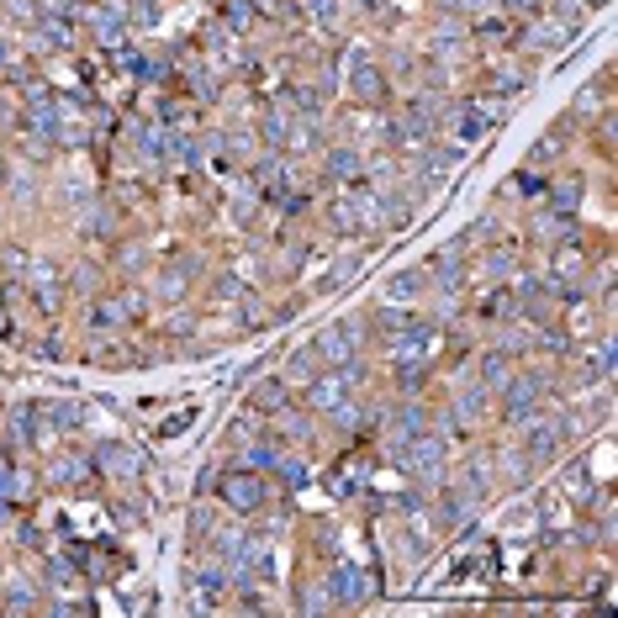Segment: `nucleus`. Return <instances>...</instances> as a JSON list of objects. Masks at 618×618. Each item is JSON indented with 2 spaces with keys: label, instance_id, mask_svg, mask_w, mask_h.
<instances>
[{
  "label": "nucleus",
  "instance_id": "nucleus-11",
  "mask_svg": "<svg viewBox=\"0 0 618 618\" xmlns=\"http://www.w3.org/2000/svg\"><path fill=\"white\" fill-rule=\"evenodd\" d=\"M365 169H371V159L360 154V149H349V143L323 154V175H328L333 186H360V180H365Z\"/></svg>",
  "mask_w": 618,
  "mask_h": 618
},
{
  "label": "nucleus",
  "instance_id": "nucleus-4",
  "mask_svg": "<svg viewBox=\"0 0 618 618\" xmlns=\"http://www.w3.org/2000/svg\"><path fill=\"white\" fill-rule=\"evenodd\" d=\"M502 111H507V101L502 95H470L460 101V117H455V132H460V143H476V138H487L497 122H502Z\"/></svg>",
  "mask_w": 618,
  "mask_h": 618
},
{
  "label": "nucleus",
  "instance_id": "nucleus-9",
  "mask_svg": "<svg viewBox=\"0 0 618 618\" xmlns=\"http://www.w3.org/2000/svg\"><path fill=\"white\" fill-rule=\"evenodd\" d=\"M423 429H433V412L423 402H402V407H391V418H386V449L397 455L412 433H423Z\"/></svg>",
  "mask_w": 618,
  "mask_h": 618
},
{
  "label": "nucleus",
  "instance_id": "nucleus-18",
  "mask_svg": "<svg viewBox=\"0 0 618 618\" xmlns=\"http://www.w3.org/2000/svg\"><path fill=\"white\" fill-rule=\"evenodd\" d=\"M375 470V460L371 455H360V460H349V465H339L333 476H328V487L339 497H365V476Z\"/></svg>",
  "mask_w": 618,
  "mask_h": 618
},
{
  "label": "nucleus",
  "instance_id": "nucleus-35",
  "mask_svg": "<svg viewBox=\"0 0 618 618\" xmlns=\"http://www.w3.org/2000/svg\"><path fill=\"white\" fill-rule=\"evenodd\" d=\"M270 418H275V429L285 433V439H296V444H302V439L312 433V423H307V418H296L291 407H280V412H270Z\"/></svg>",
  "mask_w": 618,
  "mask_h": 618
},
{
  "label": "nucleus",
  "instance_id": "nucleus-44",
  "mask_svg": "<svg viewBox=\"0 0 618 618\" xmlns=\"http://www.w3.org/2000/svg\"><path fill=\"white\" fill-rule=\"evenodd\" d=\"M481 307H487V317H507V312L518 307V302H513V291H492V296H487Z\"/></svg>",
  "mask_w": 618,
  "mask_h": 618
},
{
  "label": "nucleus",
  "instance_id": "nucleus-43",
  "mask_svg": "<svg viewBox=\"0 0 618 618\" xmlns=\"http://www.w3.org/2000/svg\"><path fill=\"white\" fill-rule=\"evenodd\" d=\"M275 455H280V444H254V449H248V470H270Z\"/></svg>",
  "mask_w": 618,
  "mask_h": 618
},
{
  "label": "nucleus",
  "instance_id": "nucleus-48",
  "mask_svg": "<svg viewBox=\"0 0 618 618\" xmlns=\"http://www.w3.org/2000/svg\"><path fill=\"white\" fill-rule=\"evenodd\" d=\"M528 343H534V333H524V328H513V333H502V354H524Z\"/></svg>",
  "mask_w": 618,
  "mask_h": 618
},
{
  "label": "nucleus",
  "instance_id": "nucleus-47",
  "mask_svg": "<svg viewBox=\"0 0 618 618\" xmlns=\"http://www.w3.org/2000/svg\"><path fill=\"white\" fill-rule=\"evenodd\" d=\"M349 275H354V259H339V265L323 275V291H339V280H349Z\"/></svg>",
  "mask_w": 618,
  "mask_h": 618
},
{
  "label": "nucleus",
  "instance_id": "nucleus-31",
  "mask_svg": "<svg viewBox=\"0 0 618 618\" xmlns=\"http://www.w3.org/2000/svg\"><path fill=\"white\" fill-rule=\"evenodd\" d=\"M275 476L296 492V487H307V465H302V455H291V449H280L275 455Z\"/></svg>",
  "mask_w": 618,
  "mask_h": 618
},
{
  "label": "nucleus",
  "instance_id": "nucleus-12",
  "mask_svg": "<svg viewBox=\"0 0 618 618\" xmlns=\"http://www.w3.org/2000/svg\"><path fill=\"white\" fill-rule=\"evenodd\" d=\"M455 164H460V143H455V149L429 143V149H418V159H412V175H418V186H433V180H444Z\"/></svg>",
  "mask_w": 618,
  "mask_h": 618
},
{
  "label": "nucleus",
  "instance_id": "nucleus-29",
  "mask_svg": "<svg viewBox=\"0 0 618 618\" xmlns=\"http://www.w3.org/2000/svg\"><path fill=\"white\" fill-rule=\"evenodd\" d=\"M375 328H381V339H391V333L412 328V312H407V307H391V302H381V307H375Z\"/></svg>",
  "mask_w": 618,
  "mask_h": 618
},
{
  "label": "nucleus",
  "instance_id": "nucleus-27",
  "mask_svg": "<svg viewBox=\"0 0 618 618\" xmlns=\"http://www.w3.org/2000/svg\"><path fill=\"white\" fill-rule=\"evenodd\" d=\"M27 492H32V476L16 460H5L0 465V497L5 502H27Z\"/></svg>",
  "mask_w": 618,
  "mask_h": 618
},
{
  "label": "nucleus",
  "instance_id": "nucleus-21",
  "mask_svg": "<svg viewBox=\"0 0 618 618\" xmlns=\"http://www.w3.org/2000/svg\"><path fill=\"white\" fill-rule=\"evenodd\" d=\"M291 117H296V106L291 101H280L265 111V122H259V138L270 143V149H285V132H291Z\"/></svg>",
  "mask_w": 618,
  "mask_h": 618
},
{
  "label": "nucleus",
  "instance_id": "nucleus-37",
  "mask_svg": "<svg viewBox=\"0 0 618 618\" xmlns=\"http://www.w3.org/2000/svg\"><path fill=\"white\" fill-rule=\"evenodd\" d=\"M524 85H528L524 69H502V74H492V95H502V101H507V95H518Z\"/></svg>",
  "mask_w": 618,
  "mask_h": 618
},
{
  "label": "nucleus",
  "instance_id": "nucleus-20",
  "mask_svg": "<svg viewBox=\"0 0 618 618\" xmlns=\"http://www.w3.org/2000/svg\"><path fill=\"white\" fill-rule=\"evenodd\" d=\"M91 323L101 328V333H117V328H132V317H127V307H122V296H117V291H111V296H95Z\"/></svg>",
  "mask_w": 618,
  "mask_h": 618
},
{
  "label": "nucleus",
  "instance_id": "nucleus-8",
  "mask_svg": "<svg viewBox=\"0 0 618 618\" xmlns=\"http://www.w3.org/2000/svg\"><path fill=\"white\" fill-rule=\"evenodd\" d=\"M22 280H27V296H37V307L59 312V302H63V270H59V265H48V259H27Z\"/></svg>",
  "mask_w": 618,
  "mask_h": 618
},
{
  "label": "nucleus",
  "instance_id": "nucleus-15",
  "mask_svg": "<svg viewBox=\"0 0 618 618\" xmlns=\"http://www.w3.org/2000/svg\"><path fill=\"white\" fill-rule=\"evenodd\" d=\"M444 291H460V280H465V259H460V244L455 248H433L429 254V265H423Z\"/></svg>",
  "mask_w": 618,
  "mask_h": 618
},
{
  "label": "nucleus",
  "instance_id": "nucleus-10",
  "mask_svg": "<svg viewBox=\"0 0 618 618\" xmlns=\"http://www.w3.org/2000/svg\"><path fill=\"white\" fill-rule=\"evenodd\" d=\"M328 592H333V603H365V597H375V576H365L360 565L339 560L328 571Z\"/></svg>",
  "mask_w": 618,
  "mask_h": 618
},
{
  "label": "nucleus",
  "instance_id": "nucleus-41",
  "mask_svg": "<svg viewBox=\"0 0 618 618\" xmlns=\"http://www.w3.org/2000/svg\"><path fill=\"white\" fill-rule=\"evenodd\" d=\"M545 186H550V180L534 175V169H518V175H513V190H518V196H545Z\"/></svg>",
  "mask_w": 618,
  "mask_h": 618
},
{
  "label": "nucleus",
  "instance_id": "nucleus-40",
  "mask_svg": "<svg viewBox=\"0 0 618 618\" xmlns=\"http://www.w3.org/2000/svg\"><path fill=\"white\" fill-rule=\"evenodd\" d=\"M296 603H302L307 613H323V608H333V592H328V582H323V587H307Z\"/></svg>",
  "mask_w": 618,
  "mask_h": 618
},
{
  "label": "nucleus",
  "instance_id": "nucleus-25",
  "mask_svg": "<svg viewBox=\"0 0 618 618\" xmlns=\"http://www.w3.org/2000/svg\"><path fill=\"white\" fill-rule=\"evenodd\" d=\"M74 37H80V32H74L69 16H43V37H32V43H37V48H74Z\"/></svg>",
  "mask_w": 618,
  "mask_h": 618
},
{
  "label": "nucleus",
  "instance_id": "nucleus-3",
  "mask_svg": "<svg viewBox=\"0 0 618 618\" xmlns=\"http://www.w3.org/2000/svg\"><path fill=\"white\" fill-rule=\"evenodd\" d=\"M360 343H365V323L360 317H339V323H328L312 349L323 354V365H354L360 360Z\"/></svg>",
  "mask_w": 618,
  "mask_h": 618
},
{
  "label": "nucleus",
  "instance_id": "nucleus-17",
  "mask_svg": "<svg viewBox=\"0 0 618 618\" xmlns=\"http://www.w3.org/2000/svg\"><path fill=\"white\" fill-rule=\"evenodd\" d=\"M487 402H492V391H487L481 381L465 386L460 397H455V407H449V412H455V429H476V423L487 418Z\"/></svg>",
  "mask_w": 618,
  "mask_h": 618
},
{
  "label": "nucleus",
  "instance_id": "nucleus-26",
  "mask_svg": "<svg viewBox=\"0 0 618 618\" xmlns=\"http://www.w3.org/2000/svg\"><path fill=\"white\" fill-rule=\"evenodd\" d=\"M317 365H323V354H317V349H296V354H291V360H285V371H280V381H296V386H307L312 375H317Z\"/></svg>",
  "mask_w": 618,
  "mask_h": 618
},
{
  "label": "nucleus",
  "instance_id": "nucleus-51",
  "mask_svg": "<svg viewBox=\"0 0 618 618\" xmlns=\"http://www.w3.org/2000/svg\"><path fill=\"white\" fill-rule=\"evenodd\" d=\"M5 69H11V48H5V43H0V74H5Z\"/></svg>",
  "mask_w": 618,
  "mask_h": 618
},
{
  "label": "nucleus",
  "instance_id": "nucleus-36",
  "mask_svg": "<svg viewBox=\"0 0 618 618\" xmlns=\"http://www.w3.org/2000/svg\"><path fill=\"white\" fill-rule=\"evenodd\" d=\"M117 296H122V307H127L132 323H143V317H149V291H143V285H122Z\"/></svg>",
  "mask_w": 618,
  "mask_h": 618
},
{
  "label": "nucleus",
  "instance_id": "nucleus-28",
  "mask_svg": "<svg viewBox=\"0 0 618 618\" xmlns=\"http://www.w3.org/2000/svg\"><path fill=\"white\" fill-rule=\"evenodd\" d=\"M571 22H560V16H545V22H539V27H534V43H539V48H565V43H571Z\"/></svg>",
  "mask_w": 618,
  "mask_h": 618
},
{
  "label": "nucleus",
  "instance_id": "nucleus-42",
  "mask_svg": "<svg viewBox=\"0 0 618 618\" xmlns=\"http://www.w3.org/2000/svg\"><path fill=\"white\" fill-rule=\"evenodd\" d=\"M117 265H122V270H143V265H149V248H143V244H122V248H117Z\"/></svg>",
  "mask_w": 618,
  "mask_h": 618
},
{
  "label": "nucleus",
  "instance_id": "nucleus-49",
  "mask_svg": "<svg viewBox=\"0 0 618 618\" xmlns=\"http://www.w3.org/2000/svg\"><path fill=\"white\" fill-rule=\"evenodd\" d=\"M190 418H196V407H180V412H175V418H169V423H164L159 433H164V439H175V433H186V429H190Z\"/></svg>",
  "mask_w": 618,
  "mask_h": 618
},
{
  "label": "nucleus",
  "instance_id": "nucleus-16",
  "mask_svg": "<svg viewBox=\"0 0 618 618\" xmlns=\"http://www.w3.org/2000/svg\"><path fill=\"white\" fill-rule=\"evenodd\" d=\"M190 275H196V265H169V270H159L154 275V291L149 296H159V302H186L190 296Z\"/></svg>",
  "mask_w": 618,
  "mask_h": 618
},
{
  "label": "nucleus",
  "instance_id": "nucleus-46",
  "mask_svg": "<svg viewBox=\"0 0 618 618\" xmlns=\"http://www.w3.org/2000/svg\"><path fill=\"white\" fill-rule=\"evenodd\" d=\"M63 280H69V285H74V291H85V296H95V280H101V275H95L91 265H80V270H74V275H63Z\"/></svg>",
  "mask_w": 618,
  "mask_h": 618
},
{
  "label": "nucleus",
  "instance_id": "nucleus-13",
  "mask_svg": "<svg viewBox=\"0 0 618 618\" xmlns=\"http://www.w3.org/2000/svg\"><path fill=\"white\" fill-rule=\"evenodd\" d=\"M91 465L101 470V476H122V481H138V476H143V460H138L127 444H101Z\"/></svg>",
  "mask_w": 618,
  "mask_h": 618
},
{
  "label": "nucleus",
  "instance_id": "nucleus-45",
  "mask_svg": "<svg viewBox=\"0 0 618 618\" xmlns=\"http://www.w3.org/2000/svg\"><path fill=\"white\" fill-rule=\"evenodd\" d=\"M302 259H307V244H302V238H291V248H280V270H302Z\"/></svg>",
  "mask_w": 618,
  "mask_h": 618
},
{
  "label": "nucleus",
  "instance_id": "nucleus-6",
  "mask_svg": "<svg viewBox=\"0 0 618 618\" xmlns=\"http://www.w3.org/2000/svg\"><path fill=\"white\" fill-rule=\"evenodd\" d=\"M343 74H349V91L360 95V101H371V106L386 101V74H381V63L365 48H349L343 53Z\"/></svg>",
  "mask_w": 618,
  "mask_h": 618
},
{
  "label": "nucleus",
  "instance_id": "nucleus-33",
  "mask_svg": "<svg viewBox=\"0 0 618 618\" xmlns=\"http://www.w3.org/2000/svg\"><path fill=\"white\" fill-rule=\"evenodd\" d=\"M222 22H227V32H248V22H254V0H222Z\"/></svg>",
  "mask_w": 618,
  "mask_h": 618
},
{
  "label": "nucleus",
  "instance_id": "nucleus-2",
  "mask_svg": "<svg viewBox=\"0 0 618 618\" xmlns=\"http://www.w3.org/2000/svg\"><path fill=\"white\" fill-rule=\"evenodd\" d=\"M217 497H222V507L227 513H259L265 507V497H270V481H265V470H227L222 481H217Z\"/></svg>",
  "mask_w": 618,
  "mask_h": 618
},
{
  "label": "nucleus",
  "instance_id": "nucleus-5",
  "mask_svg": "<svg viewBox=\"0 0 618 618\" xmlns=\"http://www.w3.org/2000/svg\"><path fill=\"white\" fill-rule=\"evenodd\" d=\"M497 397H502V418H507V423H528V418L539 412V397H545V375H534V371L513 375Z\"/></svg>",
  "mask_w": 618,
  "mask_h": 618
},
{
  "label": "nucleus",
  "instance_id": "nucleus-39",
  "mask_svg": "<svg viewBox=\"0 0 618 618\" xmlns=\"http://www.w3.org/2000/svg\"><path fill=\"white\" fill-rule=\"evenodd\" d=\"M32 603H37V592L22 587V576H11V597H5V613H32Z\"/></svg>",
  "mask_w": 618,
  "mask_h": 618
},
{
  "label": "nucleus",
  "instance_id": "nucleus-24",
  "mask_svg": "<svg viewBox=\"0 0 618 618\" xmlns=\"http://www.w3.org/2000/svg\"><path fill=\"white\" fill-rule=\"evenodd\" d=\"M545 196H550V207L565 217H576L582 212V196H587V186L582 180H555V186H545Z\"/></svg>",
  "mask_w": 618,
  "mask_h": 618
},
{
  "label": "nucleus",
  "instance_id": "nucleus-19",
  "mask_svg": "<svg viewBox=\"0 0 618 618\" xmlns=\"http://www.w3.org/2000/svg\"><path fill=\"white\" fill-rule=\"evenodd\" d=\"M429 291V270H402V275L386 280V296L381 302H391V307H407V302H418Z\"/></svg>",
  "mask_w": 618,
  "mask_h": 618
},
{
  "label": "nucleus",
  "instance_id": "nucleus-7",
  "mask_svg": "<svg viewBox=\"0 0 618 618\" xmlns=\"http://www.w3.org/2000/svg\"><path fill=\"white\" fill-rule=\"evenodd\" d=\"M592 270V254L587 244L576 238V233H565V238H555V254H550V280L555 285H582Z\"/></svg>",
  "mask_w": 618,
  "mask_h": 618
},
{
  "label": "nucleus",
  "instance_id": "nucleus-23",
  "mask_svg": "<svg viewBox=\"0 0 618 618\" xmlns=\"http://www.w3.org/2000/svg\"><path fill=\"white\" fill-rule=\"evenodd\" d=\"M507 381H513V354H502V349H497V354H481V386H487L492 397Z\"/></svg>",
  "mask_w": 618,
  "mask_h": 618
},
{
  "label": "nucleus",
  "instance_id": "nucleus-32",
  "mask_svg": "<svg viewBox=\"0 0 618 618\" xmlns=\"http://www.w3.org/2000/svg\"><path fill=\"white\" fill-rule=\"evenodd\" d=\"M565 143H571V132H565V127H550V132H545V138H539V143H534V164H550V159L560 154V149H565Z\"/></svg>",
  "mask_w": 618,
  "mask_h": 618
},
{
  "label": "nucleus",
  "instance_id": "nucleus-30",
  "mask_svg": "<svg viewBox=\"0 0 618 618\" xmlns=\"http://www.w3.org/2000/svg\"><path fill=\"white\" fill-rule=\"evenodd\" d=\"M80 423H85L80 402H53V407H48V429H53V433H74Z\"/></svg>",
  "mask_w": 618,
  "mask_h": 618
},
{
  "label": "nucleus",
  "instance_id": "nucleus-50",
  "mask_svg": "<svg viewBox=\"0 0 618 618\" xmlns=\"http://www.w3.org/2000/svg\"><path fill=\"white\" fill-rule=\"evenodd\" d=\"M0 265H5L11 275H22V270H27V254H22V248H5V254H0Z\"/></svg>",
  "mask_w": 618,
  "mask_h": 618
},
{
  "label": "nucleus",
  "instance_id": "nucleus-14",
  "mask_svg": "<svg viewBox=\"0 0 618 618\" xmlns=\"http://www.w3.org/2000/svg\"><path fill=\"white\" fill-rule=\"evenodd\" d=\"M85 27L106 43V48H117V43H127V16L117 11V5H91L85 11Z\"/></svg>",
  "mask_w": 618,
  "mask_h": 618
},
{
  "label": "nucleus",
  "instance_id": "nucleus-38",
  "mask_svg": "<svg viewBox=\"0 0 618 618\" xmlns=\"http://www.w3.org/2000/svg\"><path fill=\"white\" fill-rule=\"evenodd\" d=\"M91 470H95L91 460H69V455H63V460L53 465V481H91Z\"/></svg>",
  "mask_w": 618,
  "mask_h": 618
},
{
  "label": "nucleus",
  "instance_id": "nucleus-22",
  "mask_svg": "<svg viewBox=\"0 0 618 618\" xmlns=\"http://www.w3.org/2000/svg\"><path fill=\"white\" fill-rule=\"evenodd\" d=\"M280 407H285V381H280V375L248 386V412H280Z\"/></svg>",
  "mask_w": 618,
  "mask_h": 618
},
{
  "label": "nucleus",
  "instance_id": "nucleus-34",
  "mask_svg": "<svg viewBox=\"0 0 618 618\" xmlns=\"http://www.w3.org/2000/svg\"><path fill=\"white\" fill-rule=\"evenodd\" d=\"M186 85H190V95H201V101H212V95H217V80H212V69H207V63H190V69H186Z\"/></svg>",
  "mask_w": 618,
  "mask_h": 618
},
{
  "label": "nucleus",
  "instance_id": "nucleus-1",
  "mask_svg": "<svg viewBox=\"0 0 618 618\" xmlns=\"http://www.w3.org/2000/svg\"><path fill=\"white\" fill-rule=\"evenodd\" d=\"M397 460L423 481V487H433V481H444V470H449V433L444 429H423L412 433L402 449H397Z\"/></svg>",
  "mask_w": 618,
  "mask_h": 618
}]
</instances>
